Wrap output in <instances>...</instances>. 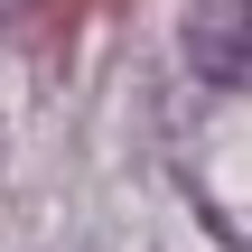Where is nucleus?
Returning a JSON list of instances; mask_svg holds the SVG:
<instances>
[{"label":"nucleus","instance_id":"1","mask_svg":"<svg viewBox=\"0 0 252 252\" xmlns=\"http://www.w3.org/2000/svg\"><path fill=\"white\" fill-rule=\"evenodd\" d=\"M243 37H252V9L243 0H215V9L196 19V75L234 94V84H243Z\"/></svg>","mask_w":252,"mask_h":252}]
</instances>
